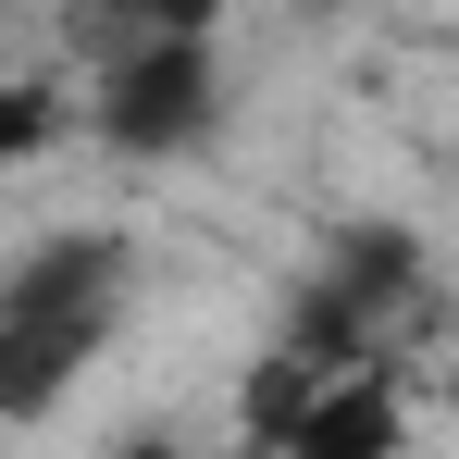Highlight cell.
Listing matches in <instances>:
<instances>
[{"label": "cell", "mask_w": 459, "mask_h": 459, "mask_svg": "<svg viewBox=\"0 0 459 459\" xmlns=\"http://www.w3.org/2000/svg\"><path fill=\"white\" fill-rule=\"evenodd\" d=\"M50 137H63V100H50V87H0V161L50 150Z\"/></svg>", "instance_id": "obj_4"}, {"label": "cell", "mask_w": 459, "mask_h": 459, "mask_svg": "<svg viewBox=\"0 0 459 459\" xmlns=\"http://www.w3.org/2000/svg\"><path fill=\"white\" fill-rule=\"evenodd\" d=\"M397 447H410V410L385 373H323L310 410L286 422V459H397Z\"/></svg>", "instance_id": "obj_3"}, {"label": "cell", "mask_w": 459, "mask_h": 459, "mask_svg": "<svg viewBox=\"0 0 459 459\" xmlns=\"http://www.w3.org/2000/svg\"><path fill=\"white\" fill-rule=\"evenodd\" d=\"M87 125H100L112 150H137V161L199 150V137L224 125V63H212V38H137L112 75L87 87Z\"/></svg>", "instance_id": "obj_2"}, {"label": "cell", "mask_w": 459, "mask_h": 459, "mask_svg": "<svg viewBox=\"0 0 459 459\" xmlns=\"http://www.w3.org/2000/svg\"><path fill=\"white\" fill-rule=\"evenodd\" d=\"M137 310V248L112 224H75L0 273V422H50L87 385V360Z\"/></svg>", "instance_id": "obj_1"}]
</instances>
